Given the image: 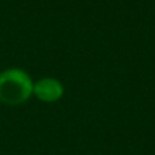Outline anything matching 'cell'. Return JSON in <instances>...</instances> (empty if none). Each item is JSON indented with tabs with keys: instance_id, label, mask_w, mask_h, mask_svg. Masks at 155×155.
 I'll return each instance as SVG.
<instances>
[{
	"instance_id": "obj_1",
	"label": "cell",
	"mask_w": 155,
	"mask_h": 155,
	"mask_svg": "<svg viewBox=\"0 0 155 155\" xmlns=\"http://www.w3.org/2000/svg\"><path fill=\"white\" fill-rule=\"evenodd\" d=\"M34 82L21 68H7L0 72V102L11 106L22 105L33 95Z\"/></svg>"
},
{
	"instance_id": "obj_2",
	"label": "cell",
	"mask_w": 155,
	"mask_h": 155,
	"mask_svg": "<svg viewBox=\"0 0 155 155\" xmlns=\"http://www.w3.org/2000/svg\"><path fill=\"white\" fill-rule=\"evenodd\" d=\"M64 94V86L60 80L54 78H42L37 80L33 87V95H35L40 101L52 104L59 101Z\"/></svg>"
}]
</instances>
